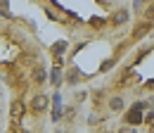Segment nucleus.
<instances>
[{
  "mask_svg": "<svg viewBox=\"0 0 154 133\" xmlns=\"http://www.w3.org/2000/svg\"><path fill=\"white\" fill-rule=\"evenodd\" d=\"M64 48H66V43H57V45H55V52H62Z\"/></svg>",
  "mask_w": 154,
  "mask_h": 133,
  "instance_id": "nucleus-10",
  "label": "nucleus"
},
{
  "mask_svg": "<svg viewBox=\"0 0 154 133\" xmlns=\"http://www.w3.org/2000/svg\"><path fill=\"white\" fill-rule=\"evenodd\" d=\"M147 19H154V7H149V10H147Z\"/></svg>",
  "mask_w": 154,
  "mask_h": 133,
  "instance_id": "nucleus-13",
  "label": "nucleus"
},
{
  "mask_svg": "<svg viewBox=\"0 0 154 133\" xmlns=\"http://www.w3.org/2000/svg\"><path fill=\"white\" fill-rule=\"evenodd\" d=\"M69 81H71V83H76V81H78V71H74V74H69Z\"/></svg>",
  "mask_w": 154,
  "mask_h": 133,
  "instance_id": "nucleus-12",
  "label": "nucleus"
},
{
  "mask_svg": "<svg viewBox=\"0 0 154 133\" xmlns=\"http://www.w3.org/2000/svg\"><path fill=\"white\" fill-rule=\"evenodd\" d=\"M62 109H59V95H55V109H52V119H59Z\"/></svg>",
  "mask_w": 154,
  "mask_h": 133,
  "instance_id": "nucleus-7",
  "label": "nucleus"
},
{
  "mask_svg": "<svg viewBox=\"0 0 154 133\" xmlns=\"http://www.w3.org/2000/svg\"><path fill=\"white\" fill-rule=\"evenodd\" d=\"M109 105H112V109H121V107H123V100H121V97H114Z\"/></svg>",
  "mask_w": 154,
  "mask_h": 133,
  "instance_id": "nucleus-8",
  "label": "nucleus"
},
{
  "mask_svg": "<svg viewBox=\"0 0 154 133\" xmlns=\"http://www.w3.org/2000/svg\"><path fill=\"white\" fill-rule=\"evenodd\" d=\"M126 121H131V124H140V121H142V114H140V109H131V112L126 114Z\"/></svg>",
  "mask_w": 154,
  "mask_h": 133,
  "instance_id": "nucleus-3",
  "label": "nucleus"
},
{
  "mask_svg": "<svg viewBox=\"0 0 154 133\" xmlns=\"http://www.w3.org/2000/svg\"><path fill=\"white\" fill-rule=\"evenodd\" d=\"M0 5H7V0H0Z\"/></svg>",
  "mask_w": 154,
  "mask_h": 133,
  "instance_id": "nucleus-16",
  "label": "nucleus"
},
{
  "mask_svg": "<svg viewBox=\"0 0 154 133\" xmlns=\"http://www.w3.org/2000/svg\"><path fill=\"white\" fill-rule=\"evenodd\" d=\"M33 81H45V71H43V69H40V67H36V69H33Z\"/></svg>",
  "mask_w": 154,
  "mask_h": 133,
  "instance_id": "nucleus-6",
  "label": "nucleus"
},
{
  "mask_svg": "<svg viewBox=\"0 0 154 133\" xmlns=\"http://www.w3.org/2000/svg\"><path fill=\"white\" fill-rule=\"evenodd\" d=\"M142 121H147V124H152V121H154V112H149L147 116H145V119H142Z\"/></svg>",
  "mask_w": 154,
  "mask_h": 133,
  "instance_id": "nucleus-11",
  "label": "nucleus"
},
{
  "mask_svg": "<svg viewBox=\"0 0 154 133\" xmlns=\"http://www.w3.org/2000/svg\"><path fill=\"white\" fill-rule=\"evenodd\" d=\"M147 88H154V78H152V81H147Z\"/></svg>",
  "mask_w": 154,
  "mask_h": 133,
  "instance_id": "nucleus-15",
  "label": "nucleus"
},
{
  "mask_svg": "<svg viewBox=\"0 0 154 133\" xmlns=\"http://www.w3.org/2000/svg\"><path fill=\"white\" fill-rule=\"evenodd\" d=\"M48 107V95H36L33 100H31V109L33 112H43Z\"/></svg>",
  "mask_w": 154,
  "mask_h": 133,
  "instance_id": "nucleus-1",
  "label": "nucleus"
},
{
  "mask_svg": "<svg viewBox=\"0 0 154 133\" xmlns=\"http://www.w3.org/2000/svg\"><path fill=\"white\" fill-rule=\"evenodd\" d=\"M52 83H59V69H52Z\"/></svg>",
  "mask_w": 154,
  "mask_h": 133,
  "instance_id": "nucleus-9",
  "label": "nucleus"
},
{
  "mask_svg": "<svg viewBox=\"0 0 154 133\" xmlns=\"http://www.w3.org/2000/svg\"><path fill=\"white\" fill-rule=\"evenodd\" d=\"M126 19H128V10H119L114 17H112V21H114V24H123Z\"/></svg>",
  "mask_w": 154,
  "mask_h": 133,
  "instance_id": "nucleus-4",
  "label": "nucleus"
},
{
  "mask_svg": "<svg viewBox=\"0 0 154 133\" xmlns=\"http://www.w3.org/2000/svg\"><path fill=\"white\" fill-rule=\"evenodd\" d=\"M147 31H149V24H142V26H137V29H135V40H137V38H142Z\"/></svg>",
  "mask_w": 154,
  "mask_h": 133,
  "instance_id": "nucleus-5",
  "label": "nucleus"
},
{
  "mask_svg": "<svg viewBox=\"0 0 154 133\" xmlns=\"http://www.w3.org/2000/svg\"><path fill=\"white\" fill-rule=\"evenodd\" d=\"M21 112H24V105H21L19 100H14V102H12V107H10V114H12V119H19Z\"/></svg>",
  "mask_w": 154,
  "mask_h": 133,
  "instance_id": "nucleus-2",
  "label": "nucleus"
},
{
  "mask_svg": "<svg viewBox=\"0 0 154 133\" xmlns=\"http://www.w3.org/2000/svg\"><path fill=\"white\" fill-rule=\"evenodd\" d=\"M121 133H135L133 128H121Z\"/></svg>",
  "mask_w": 154,
  "mask_h": 133,
  "instance_id": "nucleus-14",
  "label": "nucleus"
}]
</instances>
